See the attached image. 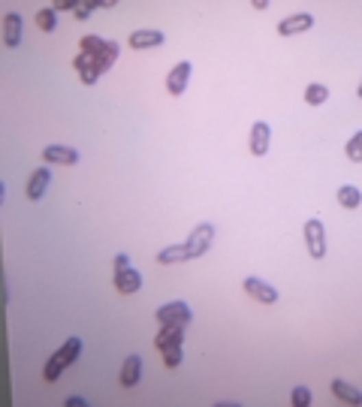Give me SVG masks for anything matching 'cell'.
<instances>
[{"instance_id":"4","label":"cell","mask_w":362,"mask_h":407,"mask_svg":"<svg viewBox=\"0 0 362 407\" xmlns=\"http://www.w3.org/2000/svg\"><path fill=\"white\" fill-rule=\"evenodd\" d=\"M302 232H305L308 254H311L314 260H323V256H326V232H323V221L320 217H308L305 226H302Z\"/></svg>"},{"instance_id":"19","label":"cell","mask_w":362,"mask_h":407,"mask_svg":"<svg viewBox=\"0 0 362 407\" xmlns=\"http://www.w3.org/2000/svg\"><path fill=\"white\" fill-rule=\"evenodd\" d=\"M191 256H187V247L184 245H172V247H163L160 254H157V262L160 266H172V262H187Z\"/></svg>"},{"instance_id":"15","label":"cell","mask_w":362,"mask_h":407,"mask_svg":"<svg viewBox=\"0 0 362 407\" xmlns=\"http://www.w3.org/2000/svg\"><path fill=\"white\" fill-rule=\"evenodd\" d=\"M73 66H75V73H79V79H82V85H97V79H100V70L94 66V60H90L88 55H75L73 58Z\"/></svg>"},{"instance_id":"21","label":"cell","mask_w":362,"mask_h":407,"mask_svg":"<svg viewBox=\"0 0 362 407\" xmlns=\"http://www.w3.org/2000/svg\"><path fill=\"white\" fill-rule=\"evenodd\" d=\"M181 341H184V338H176V341H169V344H166L163 350H160L166 368H178V365H181Z\"/></svg>"},{"instance_id":"11","label":"cell","mask_w":362,"mask_h":407,"mask_svg":"<svg viewBox=\"0 0 362 407\" xmlns=\"http://www.w3.org/2000/svg\"><path fill=\"white\" fill-rule=\"evenodd\" d=\"M43 160L45 163H58V166H75L79 163V151L67 148V145H45L43 148Z\"/></svg>"},{"instance_id":"30","label":"cell","mask_w":362,"mask_h":407,"mask_svg":"<svg viewBox=\"0 0 362 407\" xmlns=\"http://www.w3.org/2000/svg\"><path fill=\"white\" fill-rule=\"evenodd\" d=\"M357 94H359V100H362V85H359V90H357Z\"/></svg>"},{"instance_id":"1","label":"cell","mask_w":362,"mask_h":407,"mask_svg":"<svg viewBox=\"0 0 362 407\" xmlns=\"http://www.w3.org/2000/svg\"><path fill=\"white\" fill-rule=\"evenodd\" d=\"M79 51L94 60V66L100 70V75L109 73L112 66H115V60H118V42L103 40V36H97V34H85V36H82Z\"/></svg>"},{"instance_id":"14","label":"cell","mask_w":362,"mask_h":407,"mask_svg":"<svg viewBox=\"0 0 362 407\" xmlns=\"http://www.w3.org/2000/svg\"><path fill=\"white\" fill-rule=\"evenodd\" d=\"M139 377H142V359L136 356V353H130V356L124 359V365H121L118 380H121V386L124 389H133L136 383H139Z\"/></svg>"},{"instance_id":"12","label":"cell","mask_w":362,"mask_h":407,"mask_svg":"<svg viewBox=\"0 0 362 407\" xmlns=\"http://www.w3.org/2000/svg\"><path fill=\"white\" fill-rule=\"evenodd\" d=\"M127 42H130V49L142 51V49H157V45H163L166 36L160 30H133V34L127 36Z\"/></svg>"},{"instance_id":"23","label":"cell","mask_w":362,"mask_h":407,"mask_svg":"<svg viewBox=\"0 0 362 407\" xmlns=\"http://www.w3.org/2000/svg\"><path fill=\"white\" fill-rule=\"evenodd\" d=\"M36 27H40L43 34H51V30L58 27V12H55V6H43V10L36 12Z\"/></svg>"},{"instance_id":"16","label":"cell","mask_w":362,"mask_h":407,"mask_svg":"<svg viewBox=\"0 0 362 407\" xmlns=\"http://www.w3.org/2000/svg\"><path fill=\"white\" fill-rule=\"evenodd\" d=\"M49 181H51V172L49 169H36L27 181V199H43L45 190H49Z\"/></svg>"},{"instance_id":"8","label":"cell","mask_w":362,"mask_h":407,"mask_svg":"<svg viewBox=\"0 0 362 407\" xmlns=\"http://www.w3.org/2000/svg\"><path fill=\"white\" fill-rule=\"evenodd\" d=\"M245 293L263 305H275L278 301V290L272 284H266L263 278H245Z\"/></svg>"},{"instance_id":"22","label":"cell","mask_w":362,"mask_h":407,"mask_svg":"<svg viewBox=\"0 0 362 407\" xmlns=\"http://www.w3.org/2000/svg\"><path fill=\"white\" fill-rule=\"evenodd\" d=\"M329 100V88L320 85V82H311V85L305 88V103L308 106H323Z\"/></svg>"},{"instance_id":"13","label":"cell","mask_w":362,"mask_h":407,"mask_svg":"<svg viewBox=\"0 0 362 407\" xmlns=\"http://www.w3.org/2000/svg\"><path fill=\"white\" fill-rule=\"evenodd\" d=\"M21 36H25V25H21V15L19 12H6L3 15V42L15 49L21 45Z\"/></svg>"},{"instance_id":"6","label":"cell","mask_w":362,"mask_h":407,"mask_svg":"<svg viewBox=\"0 0 362 407\" xmlns=\"http://www.w3.org/2000/svg\"><path fill=\"white\" fill-rule=\"evenodd\" d=\"M191 60H178L176 66L169 70V75H166V90H169L172 97H181L187 88V79H191Z\"/></svg>"},{"instance_id":"27","label":"cell","mask_w":362,"mask_h":407,"mask_svg":"<svg viewBox=\"0 0 362 407\" xmlns=\"http://www.w3.org/2000/svg\"><path fill=\"white\" fill-rule=\"evenodd\" d=\"M64 404H67V407H85L88 402H85L82 395H70V398H64Z\"/></svg>"},{"instance_id":"7","label":"cell","mask_w":362,"mask_h":407,"mask_svg":"<svg viewBox=\"0 0 362 407\" xmlns=\"http://www.w3.org/2000/svg\"><path fill=\"white\" fill-rule=\"evenodd\" d=\"M314 27V15L311 12H293L290 18H284L281 25H278V36H299L305 34V30Z\"/></svg>"},{"instance_id":"18","label":"cell","mask_w":362,"mask_h":407,"mask_svg":"<svg viewBox=\"0 0 362 407\" xmlns=\"http://www.w3.org/2000/svg\"><path fill=\"white\" fill-rule=\"evenodd\" d=\"M338 206H344V208H359L362 206V190L359 187H353V184H341L338 187Z\"/></svg>"},{"instance_id":"3","label":"cell","mask_w":362,"mask_h":407,"mask_svg":"<svg viewBox=\"0 0 362 407\" xmlns=\"http://www.w3.org/2000/svg\"><path fill=\"white\" fill-rule=\"evenodd\" d=\"M154 320L160 326H191L193 311L187 308V301H166L154 311Z\"/></svg>"},{"instance_id":"2","label":"cell","mask_w":362,"mask_h":407,"mask_svg":"<svg viewBox=\"0 0 362 407\" xmlns=\"http://www.w3.org/2000/svg\"><path fill=\"white\" fill-rule=\"evenodd\" d=\"M79 353H82V338H67L64 344H60V350L51 356L49 362H45V368H43V377L49 383H55L60 374L67 371V368L73 365L75 359H79Z\"/></svg>"},{"instance_id":"28","label":"cell","mask_w":362,"mask_h":407,"mask_svg":"<svg viewBox=\"0 0 362 407\" xmlns=\"http://www.w3.org/2000/svg\"><path fill=\"white\" fill-rule=\"evenodd\" d=\"M127 266H130V256H127V254H118V256H115V271H118V269H127Z\"/></svg>"},{"instance_id":"17","label":"cell","mask_w":362,"mask_h":407,"mask_svg":"<svg viewBox=\"0 0 362 407\" xmlns=\"http://www.w3.org/2000/svg\"><path fill=\"white\" fill-rule=\"evenodd\" d=\"M332 395L341 398L344 404L362 407V392H359L357 386H350V383H344V380H332Z\"/></svg>"},{"instance_id":"5","label":"cell","mask_w":362,"mask_h":407,"mask_svg":"<svg viewBox=\"0 0 362 407\" xmlns=\"http://www.w3.org/2000/svg\"><path fill=\"white\" fill-rule=\"evenodd\" d=\"M211 241H215V226L211 223H200V226H193V232L187 236L184 241V247H187V256L191 260H196V256H202L211 247Z\"/></svg>"},{"instance_id":"9","label":"cell","mask_w":362,"mask_h":407,"mask_svg":"<svg viewBox=\"0 0 362 407\" xmlns=\"http://www.w3.org/2000/svg\"><path fill=\"white\" fill-rule=\"evenodd\" d=\"M272 145V127L266 121H254L251 127V154L254 157H266Z\"/></svg>"},{"instance_id":"10","label":"cell","mask_w":362,"mask_h":407,"mask_svg":"<svg viewBox=\"0 0 362 407\" xmlns=\"http://www.w3.org/2000/svg\"><path fill=\"white\" fill-rule=\"evenodd\" d=\"M115 290L121 293V296H133V293L142 290V275L136 269H118L115 271Z\"/></svg>"},{"instance_id":"24","label":"cell","mask_w":362,"mask_h":407,"mask_svg":"<svg viewBox=\"0 0 362 407\" xmlns=\"http://www.w3.org/2000/svg\"><path fill=\"white\" fill-rule=\"evenodd\" d=\"M344 154L350 157L353 163H362V130H359V133H353L350 139H347V145H344Z\"/></svg>"},{"instance_id":"29","label":"cell","mask_w":362,"mask_h":407,"mask_svg":"<svg viewBox=\"0 0 362 407\" xmlns=\"http://www.w3.org/2000/svg\"><path fill=\"white\" fill-rule=\"evenodd\" d=\"M254 10H269V0H254Z\"/></svg>"},{"instance_id":"25","label":"cell","mask_w":362,"mask_h":407,"mask_svg":"<svg viewBox=\"0 0 362 407\" xmlns=\"http://www.w3.org/2000/svg\"><path fill=\"white\" fill-rule=\"evenodd\" d=\"M94 10H103V0H85V3H75L73 12H75V18H79V21H85Z\"/></svg>"},{"instance_id":"26","label":"cell","mask_w":362,"mask_h":407,"mask_svg":"<svg viewBox=\"0 0 362 407\" xmlns=\"http://www.w3.org/2000/svg\"><path fill=\"white\" fill-rule=\"evenodd\" d=\"M293 404H296V407H308V404H311V389H308V386H296V389H293Z\"/></svg>"},{"instance_id":"20","label":"cell","mask_w":362,"mask_h":407,"mask_svg":"<svg viewBox=\"0 0 362 407\" xmlns=\"http://www.w3.org/2000/svg\"><path fill=\"white\" fill-rule=\"evenodd\" d=\"M184 332L187 326H160V332L154 335V347L157 350H163L169 341H176V338H184Z\"/></svg>"}]
</instances>
